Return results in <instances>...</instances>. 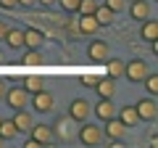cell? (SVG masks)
I'll return each mask as SVG.
<instances>
[{
    "instance_id": "cell-1",
    "label": "cell",
    "mask_w": 158,
    "mask_h": 148,
    "mask_svg": "<svg viewBox=\"0 0 158 148\" xmlns=\"http://www.w3.org/2000/svg\"><path fill=\"white\" fill-rule=\"evenodd\" d=\"M32 108L37 111V114H50L53 108H56V98H53V93H48L45 87L40 93H32Z\"/></svg>"
},
{
    "instance_id": "cell-2",
    "label": "cell",
    "mask_w": 158,
    "mask_h": 148,
    "mask_svg": "<svg viewBox=\"0 0 158 148\" xmlns=\"http://www.w3.org/2000/svg\"><path fill=\"white\" fill-rule=\"evenodd\" d=\"M77 137L82 140V146H100L103 140V130L98 124H87V122H82V127H79Z\"/></svg>"
},
{
    "instance_id": "cell-3",
    "label": "cell",
    "mask_w": 158,
    "mask_h": 148,
    "mask_svg": "<svg viewBox=\"0 0 158 148\" xmlns=\"http://www.w3.org/2000/svg\"><path fill=\"white\" fill-rule=\"evenodd\" d=\"M92 114V108H90V101L87 98H74L71 106H69V119L71 122H87V116Z\"/></svg>"
},
{
    "instance_id": "cell-4",
    "label": "cell",
    "mask_w": 158,
    "mask_h": 148,
    "mask_svg": "<svg viewBox=\"0 0 158 148\" xmlns=\"http://www.w3.org/2000/svg\"><path fill=\"white\" fill-rule=\"evenodd\" d=\"M137 116H140V122H156L158 119V103H156V98H142L140 103H137Z\"/></svg>"
},
{
    "instance_id": "cell-5",
    "label": "cell",
    "mask_w": 158,
    "mask_h": 148,
    "mask_svg": "<svg viewBox=\"0 0 158 148\" xmlns=\"http://www.w3.org/2000/svg\"><path fill=\"white\" fill-rule=\"evenodd\" d=\"M148 74V63L142 61V58H132V61H127V69H124V77L129 82H142Z\"/></svg>"
},
{
    "instance_id": "cell-6",
    "label": "cell",
    "mask_w": 158,
    "mask_h": 148,
    "mask_svg": "<svg viewBox=\"0 0 158 148\" xmlns=\"http://www.w3.org/2000/svg\"><path fill=\"white\" fill-rule=\"evenodd\" d=\"M6 101H8V106L13 111L16 108H27L29 106V93L24 87H11V90H6Z\"/></svg>"
},
{
    "instance_id": "cell-7",
    "label": "cell",
    "mask_w": 158,
    "mask_h": 148,
    "mask_svg": "<svg viewBox=\"0 0 158 148\" xmlns=\"http://www.w3.org/2000/svg\"><path fill=\"white\" fill-rule=\"evenodd\" d=\"M29 137H34L40 146H50L53 137H56V132H53V127H50V124H32V130H29Z\"/></svg>"
},
{
    "instance_id": "cell-8",
    "label": "cell",
    "mask_w": 158,
    "mask_h": 148,
    "mask_svg": "<svg viewBox=\"0 0 158 148\" xmlns=\"http://www.w3.org/2000/svg\"><path fill=\"white\" fill-rule=\"evenodd\" d=\"M11 122L16 124V130H19V132H29V130H32V124H34V116L29 114L27 108H16Z\"/></svg>"
},
{
    "instance_id": "cell-9",
    "label": "cell",
    "mask_w": 158,
    "mask_h": 148,
    "mask_svg": "<svg viewBox=\"0 0 158 148\" xmlns=\"http://www.w3.org/2000/svg\"><path fill=\"white\" fill-rule=\"evenodd\" d=\"M106 135L111 137V140H121V137L127 135V124L118 116H113V119H106Z\"/></svg>"
},
{
    "instance_id": "cell-10",
    "label": "cell",
    "mask_w": 158,
    "mask_h": 148,
    "mask_svg": "<svg viewBox=\"0 0 158 148\" xmlns=\"http://www.w3.org/2000/svg\"><path fill=\"white\" fill-rule=\"evenodd\" d=\"M140 37L142 40H148V42H156L158 40V21L156 19H142V27H140Z\"/></svg>"
},
{
    "instance_id": "cell-11",
    "label": "cell",
    "mask_w": 158,
    "mask_h": 148,
    "mask_svg": "<svg viewBox=\"0 0 158 148\" xmlns=\"http://www.w3.org/2000/svg\"><path fill=\"white\" fill-rule=\"evenodd\" d=\"M87 56H90L92 61H106L108 58V42L106 40H92L90 48H87Z\"/></svg>"
},
{
    "instance_id": "cell-12",
    "label": "cell",
    "mask_w": 158,
    "mask_h": 148,
    "mask_svg": "<svg viewBox=\"0 0 158 148\" xmlns=\"http://www.w3.org/2000/svg\"><path fill=\"white\" fill-rule=\"evenodd\" d=\"M116 116L127 124V130L135 127V124H140V116H137V108H135V106H121V108H116Z\"/></svg>"
},
{
    "instance_id": "cell-13",
    "label": "cell",
    "mask_w": 158,
    "mask_h": 148,
    "mask_svg": "<svg viewBox=\"0 0 158 148\" xmlns=\"http://www.w3.org/2000/svg\"><path fill=\"white\" fill-rule=\"evenodd\" d=\"M95 116H98L100 122L113 119V116H116V106L111 103V98H100V103L95 106Z\"/></svg>"
},
{
    "instance_id": "cell-14",
    "label": "cell",
    "mask_w": 158,
    "mask_h": 148,
    "mask_svg": "<svg viewBox=\"0 0 158 148\" xmlns=\"http://www.w3.org/2000/svg\"><path fill=\"white\" fill-rule=\"evenodd\" d=\"M106 72L111 80H118V77H124V69H127V61L124 58H106Z\"/></svg>"
},
{
    "instance_id": "cell-15",
    "label": "cell",
    "mask_w": 158,
    "mask_h": 148,
    "mask_svg": "<svg viewBox=\"0 0 158 148\" xmlns=\"http://www.w3.org/2000/svg\"><path fill=\"white\" fill-rule=\"evenodd\" d=\"M129 13H132V19L142 21V19H148V16H150V3H148V0H132Z\"/></svg>"
},
{
    "instance_id": "cell-16",
    "label": "cell",
    "mask_w": 158,
    "mask_h": 148,
    "mask_svg": "<svg viewBox=\"0 0 158 148\" xmlns=\"http://www.w3.org/2000/svg\"><path fill=\"white\" fill-rule=\"evenodd\" d=\"M6 45L11 48V50H21V45H24V29H11L8 27V32H6Z\"/></svg>"
},
{
    "instance_id": "cell-17",
    "label": "cell",
    "mask_w": 158,
    "mask_h": 148,
    "mask_svg": "<svg viewBox=\"0 0 158 148\" xmlns=\"http://www.w3.org/2000/svg\"><path fill=\"white\" fill-rule=\"evenodd\" d=\"M98 29H100V24L95 21L92 13H82V16H79V32L82 34H95Z\"/></svg>"
},
{
    "instance_id": "cell-18",
    "label": "cell",
    "mask_w": 158,
    "mask_h": 148,
    "mask_svg": "<svg viewBox=\"0 0 158 148\" xmlns=\"http://www.w3.org/2000/svg\"><path fill=\"white\" fill-rule=\"evenodd\" d=\"M95 90L100 98H113L116 95V82L111 80V77H106V80H98L95 82Z\"/></svg>"
},
{
    "instance_id": "cell-19",
    "label": "cell",
    "mask_w": 158,
    "mask_h": 148,
    "mask_svg": "<svg viewBox=\"0 0 158 148\" xmlns=\"http://www.w3.org/2000/svg\"><path fill=\"white\" fill-rule=\"evenodd\" d=\"M21 87L32 95V93H40L42 87H45V80H42V77H37V74H29V77H24V80H21Z\"/></svg>"
},
{
    "instance_id": "cell-20",
    "label": "cell",
    "mask_w": 158,
    "mask_h": 148,
    "mask_svg": "<svg viewBox=\"0 0 158 148\" xmlns=\"http://www.w3.org/2000/svg\"><path fill=\"white\" fill-rule=\"evenodd\" d=\"M42 32L40 29H24V45L27 48H42Z\"/></svg>"
},
{
    "instance_id": "cell-21",
    "label": "cell",
    "mask_w": 158,
    "mask_h": 148,
    "mask_svg": "<svg viewBox=\"0 0 158 148\" xmlns=\"http://www.w3.org/2000/svg\"><path fill=\"white\" fill-rule=\"evenodd\" d=\"M92 16H95V21H98V24H100V27H103V24H111L116 13H113V11H111V8H108V6H98Z\"/></svg>"
},
{
    "instance_id": "cell-22",
    "label": "cell",
    "mask_w": 158,
    "mask_h": 148,
    "mask_svg": "<svg viewBox=\"0 0 158 148\" xmlns=\"http://www.w3.org/2000/svg\"><path fill=\"white\" fill-rule=\"evenodd\" d=\"M19 135V130H16V124H13L11 119H0V137L3 140H11V137H16Z\"/></svg>"
},
{
    "instance_id": "cell-23",
    "label": "cell",
    "mask_w": 158,
    "mask_h": 148,
    "mask_svg": "<svg viewBox=\"0 0 158 148\" xmlns=\"http://www.w3.org/2000/svg\"><path fill=\"white\" fill-rule=\"evenodd\" d=\"M42 61H45V58H42V50H40V48H29V50L24 53V63H27V66H40Z\"/></svg>"
},
{
    "instance_id": "cell-24",
    "label": "cell",
    "mask_w": 158,
    "mask_h": 148,
    "mask_svg": "<svg viewBox=\"0 0 158 148\" xmlns=\"http://www.w3.org/2000/svg\"><path fill=\"white\" fill-rule=\"evenodd\" d=\"M142 85L148 87V95H153V98H156V95H158V74H145Z\"/></svg>"
},
{
    "instance_id": "cell-25",
    "label": "cell",
    "mask_w": 158,
    "mask_h": 148,
    "mask_svg": "<svg viewBox=\"0 0 158 148\" xmlns=\"http://www.w3.org/2000/svg\"><path fill=\"white\" fill-rule=\"evenodd\" d=\"M58 6H61L63 11H69V13H77V8H79V0H58Z\"/></svg>"
},
{
    "instance_id": "cell-26",
    "label": "cell",
    "mask_w": 158,
    "mask_h": 148,
    "mask_svg": "<svg viewBox=\"0 0 158 148\" xmlns=\"http://www.w3.org/2000/svg\"><path fill=\"white\" fill-rule=\"evenodd\" d=\"M106 6L111 8L113 13H118V11H124V8H127V0H106Z\"/></svg>"
},
{
    "instance_id": "cell-27",
    "label": "cell",
    "mask_w": 158,
    "mask_h": 148,
    "mask_svg": "<svg viewBox=\"0 0 158 148\" xmlns=\"http://www.w3.org/2000/svg\"><path fill=\"white\" fill-rule=\"evenodd\" d=\"M0 8L3 11H13V8H19V0H0Z\"/></svg>"
},
{
    "instance_id": "cell-28",
    "label": "cell",
    "mask_w": 158,
    "mask_h": 148,
    "mask_svg": "<svg viewBox=\"0 0 158 148\" xmlns=\"http://www.w3.org/2000/svg\"><path fill=\"white\" fill-rule=\"evenodd\" d=\"M98 80H100V77H95V74H87L85 80H82V85H85V87H95Z\"/></svg>"
},
{
    "instance_id": "cell-29",
    "label": "cell",
    "mask_w": 158,
    "mask_h": 148,
    "mask_svg": "<svg viewBox=\"0 0 158 148\" xmlns=\"http://www.w3.org/2000/svg\"><path fill=\"white\" fill-rule=\"evenodd\" d=\"M19 6H21V8H34V6H37V0H19Z\"/></svg>"
},
{
    "instance_id": "cell-30",
    "label": "cell",
    "mask_w": 158,
    "mask_h": 148,
    "mask_svg": "<svg viewBox=\"0 0 158 148\" xmlns=\"http://www.w3.org/2000/svg\"><path fill=\"white\" fill-rule=\"evenodd\" d=\"M6 32H8V24H6V19H0V40L6 37Z\"/></svg>"
},
{
    "instance_id": "cell-31",
    "label": "cell",
    "mask_w": 158,
    "mask_h": 148,
    "mask_svg": "<svg viewBox=\"0 0 158 148\" xmlns=\"http://www.w3.org/2000/svg\"><path fill=\"white\" fill-rule=\"evenodd\" d=\"M24 146H27V148H40V143H37V140H34V137H29V140H27V143H24Z\"/></svg>"
},
{
    "instance_id": "cell-32",
    "label": "cell",
    "mask_w": 158,
    "mask_h": 148,
    "mask_svg": "<svg viewBox=\"0 0 158 148\" xmlns=\"http://www.w3.org/2000/svg\"><path fill=\"white\" fill-rule=\"evenodd\" d=\"M6 90H8V87H6V82L0 80V101H3V98H6Z\"/></svg>"
},
{
    "instance_id": "cell-33",
    "label": "cell",
    "mask_w": 158,
    "mask_h": 148,
    "mask_svg": "<svg viewBox=\"0 0 158 148\" xmlns=\"http://www.w3.org/2000/svg\"><path fill=\"white\" fill-rule=\"evenodd\" d=\"M37 3H40V6H56L58 0H37Z\"/></svg>"
},
{
    "instance_id": "cell-34",
    "label": "cell",
    "mask_w": 158,
    "mask_h": 148,
    "mask_svg": "<svg viewBox=\"0 0 158 148\" xmlns=\"http://www.w3.org/2000/svg\"><path fill=\"white\" fill-rule=\"evenodd\" d=\"M0 146H3V137H0Z\"/></svg>"
},
{
    "instance_id": "cell-35",
    "label": "cell",
    "mask_w": 158,
    "mask_h": 148,
    "mask_svg": "<svg viewBox=\"0 0 158 148\" xmlns=\"http://www.w3.org/2000/svg\"><path fill=\"white\" fill-rule=\"evenodd\" d=\"M0 61H3V53H0Z\"/></svg>"
},
{
    "instance_id": "cell-36",
    "label": "cell",
    "mask_w": 158,
    "mask_h": 148,
    "mask_svg": "<svg viewBox=\"0 0 158 148\" xmlns=\"http://www.w3.org/2000/svg\"><path fill=\"white\" fill-rule=\"evenodd\" d=\"M0 119H3V116H0Z\"/></svg>"
}]
</instances>
